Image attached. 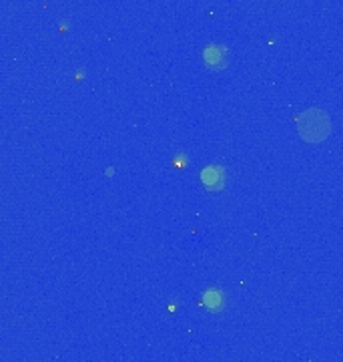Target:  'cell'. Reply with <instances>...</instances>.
Wrapping results in <instances>:
<instances>
[{
  "mask_svg": "<svg viewBox=\"0 0 343 362\" xmlns=\"http://www.w3.org/2000/svg\"><path fill=\"white\" fill-rule=\"evenodd\" d=\"M297 129L305 141L319 143L331 133V121L321 109L313 107L297 117Z\"/></svg>",
  "mask_w": 343,
  "mask_h": 362,
  "instance_id": "1",
  "label": "cell"
},
{
  "mask_svg": "<svg viewBox=\"0 0 343 362\" xmlns=\"http://www.w3.org/2000/svg\"><path fill=\"white\" fill-rule=\"evenodd\" d=\"M203 302L209 310H219V308H221V294L215 292V290H209V292L205 294Z\"/></svg>",
  "mask_w": 343,
  "mask_h": 362,
  "instance_id": "4",
  "label": "cell"
},
{
  "mask_svg": "<svg viewBox=\"0 0 343 362\" xmlns=\"http://www.w3.org/2000/svg\"><path fill=\"white\" fill-rule=\"evenodd\" d=\"M205 61H207V65L209 66L223 65V61H221V49H219V47H209V49L205 51Z\"/></svg>",
  "mask_w": 343,
  "mask_h": 362,
  "instance_id": "3",
  "label": "cell"
},
{
  "mask_svg": "<svg viewBox=\"0 0 343 362\" xmlns=\"http://www.w3.org/2000/svg\"><path fill=\"white\" fill-rule=\"evenodd\" d=\"M201 180L207 189H221L223 181H225V171L219 165H207L201 173Z\"/></svg>",
  "mask_w": 343,
  "mask_h": 362,
  "instance_id": "2",
  "label": "cell"
}]
</instances>
